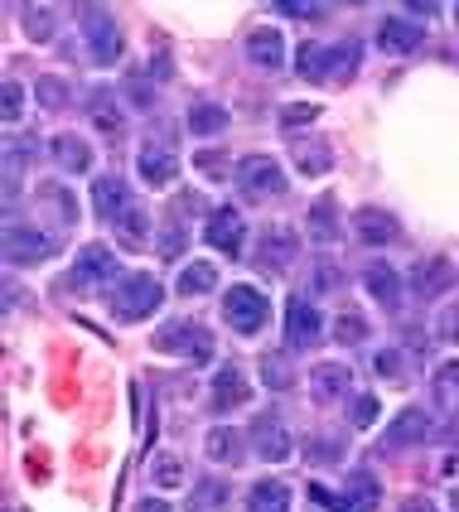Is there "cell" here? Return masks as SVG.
I'll use <instances>...</instances> for the list:
<instances>
[{
  "mask_svg": "<svg viewBox=\"0 0 459 512\" xmlns=\"http://www.w3.org/2000/svg\"><path fill=\"white\" fill-rule=\"evenodd\" d=\"M223 314H228V324L242 339H252V334H261L271 324V300H266V290H257V285H228Z\"/></svg>",
  "mask_w": 459,
  "mask_h": 512,
  "instance_id": "obj_1",
  "label": "cell"
},
{
  "mask_svg": "<svg viewBox=\"0 0 459 512\" xmlns=\"http://www.w3.org/2000/svg\"><path fill=\"white\" fill-rule=\"evenodd\" d=\"M232 179H237L242 199H281L290 189L281 160H271V155H247V160L232 170Z\"/></svg>",
  "mask_w": 459,
  "mask_h": 512,
  "instance_id": "obj_2",
  "label": "cell"
},
{
  "mask_svg": "<svg viewBox=\"0 0 459 512\" xmlns=\"http://www.w3.org/2000/svg\"><path fill=\"white\" fill-rule=\"evenodd\" d=\"M78 25H83V39H87V58L97 68H112L116 58H121V29H116V20L102 5H83L78 10Z\"/></svg>",
  "mask_w": 459,
  "mask_h": 512,
  "instance_id": "obj_3",
  "label": "cell"
},
{
  "mask_svg": "<svg viewBox=\"0 0 459 512\" xmlns=\"http://www.w3.org/2000/svg\"><path fill=\"white\" fill-rule=\"evenodd\" d=\"M155 348H165V353H179L184 363H213V334L194 324V319H174L165 324L160 334H155Z\"/></svg>",
  "mask_w": 459,
  "mask_h": 512,
  "instance_id": "obj_4",
  "label": "cell"
},
{
  "mask_svg": "<svg viewBox=\"0 0 459 512\" xmlns=\"http://www.w3.org/2000/svg\"><path fill=\"white\" fill-rule=\"evenodd\" d=\"M160 300H165V285L155 276H126L121 285H112L116 319H145V314L160 310Z\"/></svg>",
  "mask_w": 459,
  "mask_h": 512,
  "instance_id": "obj_5",
  "label": "cell"
},
{
  "mask_svg": "<svg viewBox=\"0 0 459 512\" xmlns=\"http://www.w3.org/2000/svg\"><path fill=\"white\" fill-rule=\"evenodd\" d=\"M203 242L208 247H218L223 256H242V242H247V228H242V213L237 208H213L208 218H203Z\"/></svg>",
  "mask_w": 459,
  "mask_h": 512,
  "instance_id": "obj_6",
  "label": "cell"
},
{
  "mask_svg": "<svg viewBox=\"0 0 459 512\" xmlns=\"http://www.w3.org/2000/svg\"><path fill=\"white\" fill-rule=\"evenodd\" d=\"M5 256H10V266H39V261L54 256V242H49V232L10 223L5 228Z\"/></svg>",
  "mask_w": 459,
  "mask_h": 512,
  "instance_id": "obj_7",
  "label": "cell"
},
{
  "mask_svg": "<svg viewBox=\"0 0 459 512\" xmlns=\"http://www.w3.org/2000/svg\"><path fill=\"white\" fill-rule=\"evenodd\" d=\"M208 406L213 411H242L247 401H252V387H247V377L237 363H223V368L213 372V382H208Z\"/></svg>",
  "mask_w": 459,
  "mask_h": 512,
  "instance_id": "obj_8",
  "label": "cell"
},
{
  "mask_svg": "<svg viewBox=\"0 0 459 512\" xmlns=\"http://www.w3.org/2000/svg\"><path fill=\"white\" fill-rule=\"evenodd\" d=\"M92 203H97V218H102V223H112V228L131 213V208H136L131 189H126V179H116V174L92 179Z\"/></svg>",
  "mask_w": 459,
  "mask_h": 512,
  "instance_id": "obj_9",
  "label": "cell"
},
{
  "mask_svg": "<svg viewBox=\"0 0 459 512\" xmlns=\"http://www.w3.org/2000/svg\"><path fill=\"white\" fill-rule=\"evenodd\" d=\"M116 276V256L102 247V242H87L78 247V261H73V285L78 290H92V285H107Z\"/></svg>",
  "mask_w": 459,
  "mask_h": 512,
  "instance_id": "obj_10",
  "label": "cell"
},
{
  "mask_svg": "<svg viewBox=\"0 0 459 512\" xmlns=\"http://www.w3.org/2000/svg\"><path fill=\"white\" fill-rule=\"evenodd\" d=\"M319 339H324V319H319V310L310 300L295 295L286 305V343L290 348H315Z\"/></svg>",
  "mask_w": 459,
  "mask_h": 512,
  "instance_id": "obj_11",
  "label": "cell"
},
{
  "mask_svg": "<svg viewBox=\"0 0 459 512\" xmlns=\"http://www.w3.org/2000/svg\"><path fill=\"white\" fill-rule=\"evenodd\" d=\"M421 39H426V29L416 25V20H406V15H387L382 25H377V49L392 58L402 54H416L421 49Z\"/></svg>",
  "mask_w": 459,
  "mask_h": 512,
  "instance_id": "obj_12",
  "label": "cell"
},
{
  "mask_svg": "<svg viewBox=\"0 0 459 512\" xmlns=\"http://www.w3.org/2000/svg\"><path fill=\"white\" fill-rule=\"evenodd\" d=\"M426 440H431V416L416 411V406H406L402 416L382 430V445H387V450H416V445H426Z\"/></svg>",
  "mask_w": 459,
  "mask_h": 512,
  "instance_id": "obj_13",
  "label": "cell"
},
{
  "mask_svg": "<svg viewBox=\"0 0 459 512\" xmlns=\"http://www.w3.org/2000/svg\"><path fill=\"white\" fill-rule=\"evenodd\" d=\"M136 170H141L145 189H165L174 184V170H179V160H174V150L165 141H145L141 155H136Z\"/></svg>",
  "mask_w": 459,
  "mask_h": 512,
  "instance_id": "obj_14",
  "label": "cell"
},
{
  "mask_svg": "<svg viewBox=\"0 0 459 512\" xmlns=\"http://www.w3.org/2000/svg\"><path fill=\"white\" fill-rule=\"evenodd\" d=\"M450 285H459V271L450 266V261H440V256L416 261V271H411V290H416V300H435V295H445Z\"/></svg>",
  "mask_w": 459,
  "mask_h": 512,
  "instance_id": "obj_15",
  "label": "cell"
},
{
  "mask_svg": "<svg viewBox=\"0 0 459 512\" xmlns=\"http://www.w3.org/2000/svg\"><path fill=\"white\" fill-rule=\"evenodd\" d=\"M252 450H257L266 464H281V459L295 455V440H290V430L276 421V416H261L257 426H252Z\"/></svg>",
  "mask_w": 459,
  "mask_h": 512,
  "instance_id": "obj_16",
  "label": "cell"
},
{
  "mask_svg": "<svg viewBox=\"0 0 459 512\" xmlns=\"http://www.w3.org/2000/svg\"><path fill=\"white\" fill-rule=\"evenodd\" d=\"M353 392V372L344 368V363H315L310 368V397L319 401V406H334L339 397H348Z\"/></svg>",
  "mask_w": 459,
  "mask_h": 512,
  "instance_id": "obj_17",
  "label": "cell"
},
{
  "mask_svg": "<svg viewBox=\"0 0 459 512\" xmlns=\"http://www.w3.org/2000/svg\"><path fill=\"white\" fill-rule=\"evenodd\" d=\"M363 290H368L387 314L402 310V281H397V271H392L387 261H373V266L363 271Z\"/></svg>",
  "mask_w": 459,
  "mask_h": 512,
  "instance_id": "obj_18",
  "label": "cell"
},
{
  "mask_svg": "<svg viewBox=\"0 0 459 512\" xmlns=\"http://www.w3.org/2000/svg\"><path fill=\"white\" fill-rule=\"evenodd\" d=\"M353 232H358L363 247H387L397 237V218L387 208H358L353 213Z\"/></svg>",
  "mask_w": 459,
  "mask_h": 512,
  "instance_id": "obj_19",
  "label": "cell"
},
{
  "mask_svg": "<svg viewBox=\"0 0 459 512\" xmlns=\"http://www.w3.org/2000/svg\"><path fill=\"white\" fill-rule=\"evenodd\" d=\"M295 252H300V237H295V232L290 228H266L261 232V266H266V271H286L290 261H295Z\"/></svg>",
  "mask_w": 459,
  "mask_h": 512,
  "instance_id": "obj_20",
  "label": "cell"
},
{
  "mask_svg": "<svg viewBox=\"0 0 459 512\" xmlns=\"http://www.w3.org/2000/svg\"><path fill=\"white\" fill-rule=\"evenodd\" d=\"M247 58H252L257 68H281V63H286V39H281V29H252Z\"/></svg>",
  "mask_w": 459,
  "mask_h": 512,
  "instance_id": "obj_21",
  "label": "cell"
},
{
  "mask_svg": "<svg viewBox=\"0 0 459 512\" xmlns=\"http://www.w3.org/2000/svg\"><path fill=\"white\" fill-rule=\"evenodd\" d=\"M247 512H290V488L281 479H261L247 493Z\"/></svg>",
  "mask_w": 459,
  "mask_h": 512,
  "instance_id": "obj_22",
  "label": "cell"
},
{
  "mask_svg": "<svg viewBox=\"0 0 459 512\" xmlns=\"http://www.w3.org/2000/svg\"><path fill=\"white\" fill-rule=\"evenodd\" d=\"M348 503H353V512H373L382 503V484L373 479V469H353L348 474Z\"/></svg>",
  "mask_w": 459,
  "mask_h": 512,
  "instance_id": "obj_23",
  "label": "cell"
},
{
  "mask_svg": "<svg viewBox=\"0 0 459 512\" xmlns=\"http://www.w3.org/2000/svg\"><path fill=\"white\" fill-rule=\"evenodd\" d=\"M184 203H174L170 213H165V228H160V242H155V252L160 256H179V247L189 242V223H184Z\"/></svg>",
  "mask_w": 459,
  "mask_h": 512,
  "instance_id": "obj_24",
  "label": "cell"
},
{
  "mask_svg": "<svg viewBox=\"0 0 459 512\" xmlns=\"http://www.w3.org/2000/svg\"><path fill=\"white\" fill-rule=\"evenodd\" d=\"M189 131H194V136H223V131H228V107L194 102V107H189Z\"/></svg>",
  "mask_w": 459,
  "mask_h": 512,
  "instance_id": "obj_25",
  "label": "cell"
},
{
  "mask_svg": "<svg viewBox=\"0 0 459 512\" xmlns=\"http://www.w3.org/2000/svg\"><path fill=\"white\" fill-rule=\"evenodd\" d=\"M49 150H54V160H58V165H63L68 174L92 170V150H87V141H78V136H58Z\"/></svg>",
  "mask_w": 459,
  "mask_h": 512,
  "instance_id": "obj_26",
  "label": "cell"
},
{
  "mask_svg": "<svg viewBox=\"0 0 459 512\" xmlns=\"http://www.w3.org/2000/svg\"><path fill=\"white\" fill-rule=\"evenodd\" d=\"M213 285H218V271H213V261H189V266L179 271L174 290H179V295H208Z\"/></svg>",
  "mask_w": 459,
  "mask_h": 512,
  "instance_id": "obj_27",
  "label": "cell"
},
{
  "mask_svg": "<svg viewBox=\"0 0 459 512\" xmlns=\"http://www.w3.org/2000/svg\"><path fill=\"white\" fill-rule=\"evenodd\" d=\"M310 237H315L319 247H329L334 237H339V203L334 199H319L310 208Z\"/></svg>",
  "mask_w": 459,
  "mask_h": 512,
  "instance_id": "obj_28",
  "label": "cell"
},
{
  "mask_svg": "<svg viewBox=\"0 0 459 512\" xmlns=\"http://www.w3.org/2000/svg\"><path fill=\"white\" fill-rule=\"evenodd\" d=\"M295 73H300V78H310V83H324V78H329V49H324V44H300V54H295Z\"/></svg>",
  "mask_w": 459,
  "mask_h": 512,
  "instance_id": "obj_29",
  "label": "cell"
},
{
  "mask_svg": "<svg viewBox=\"0 0 459 512\" xmlns=\"http://www.w3.org/2000/svg\"><path fill=\"white\" fill-rule=\"evenodd\" d=\"M228 508V479H199L194 484V512H223Z\"/></svg>",
  "mask_w": 459,
  "mask_h": 512,
  "instance_id": "obj_30",
  "label": "cell"
},
{
  "mask_svg": "<svg viewBox=\"0 0 459 512\" xmlns=\"http://www.w3.org/2000/svg\"><path fill=\"white\" fill-rule=\"evenodd\" d=\"M290 382H295V368L286 363V353H266V358H261V387L286 392Z\"/></svg>",
  "mask_w": 459,
  "mask_h": 512,
  "instance_id": "obj_31",
  "label": "cell"
},
{
  "mask_svg": "<svg viewBox=\"0 0 459 512\" xmlns=\"http://www.w3.org/2000/svg\"><path fill=\"white\" fill-rule=\"evenodd\" d=\"M237 440H242V435L228 430V426L208 430V459H213V464H237V455H242V450H237Z\"/></svg>",
  "mask_w": 459,
  "mask_h": 512,
  "instance_id": "obj_32",
  "label": "cell"
},
{
  "mask_svg": "<svg viewBox=\"0 0 459 512\" xmlns=\"http://www.w3.org/2000/svg\"><path fill=\"white\" fill-rule=\"evenodd\" d=\"M150 479H155L160 488H184V479H189V474H184V459L160 455L155 464H150Z\"/></svg>",
  "mask_w": 459,
  "mask_h": 512,
  "instance_id": "obj_33",
  "label": "cell"
},
{
  "mask_svg": "<svg viewBox=\"0 0 459 512\" xmlns=\"http://www.w3.org/2000/svg\"><path fill=\"white\" fill-rule=\"evenodd\" d=\"M295 165H300V174H324L329 170V150L315 141H295Z\"/></svg>",
  "mask_w": 459,
  "mask_h": 512,
  "instance_id": "obj_34",
  "label": "cell"
},
{
  "mask_svg": "<svg viewBox=\"0 0 459 512\" xmlns=\"http://www.w3.org/2000/svg\"><path fill=\"white\" fill-rule=\"evenodd\" d=\"M373 372L382 382H406V353L402 348H382L373 358Z\"/></svg>",
  "mask_w": 459,
  "mask_h": 512,
  "instance_id": "obj_35",
  "label": "cell"
},
{
  "mask_svg": "<svg viewBox=\"0 0 459 512\" xmlns=\"http://www.w3.org/2000/svg\"><path fill=\"white\" fill-rule=\"evenodd\" d=\"M435 401H445L450 411L459 406V363H445L435 372Z\"/></svg>",
  "mask_w": 459,
  "mask_h": 512,
  "instance_id": "obj_36",
  "label": "cell"
},
{
  "mask_svg": "<svg viewBox=\"0 0 459 512\" xmlns=\"http://www.w3.org/2000/svg\"><path fill=\"white\" fill-rule=\"evenodd\" d=\"M126 102H131V107H155V87H150V78H145L141 68H131V73H126Z\"/></svg>",
  "mask_w": 459,
  "mask_h": 512,
  "instance_id": "obj_37",
  "label": "cell"
},
{
  "mask_svg": "<svg viewBox=\"0 0 459 512\" xmlns=\"http://www.w3.org/2000/svg\"><path fill=\"white\" fill-rule=\"evenodd\" d=\"M145 228H150V223H145V208H131V213L116 223V237H121L126 247H141V242H145Z\"/></svg>",
  "mask_w": 459,
  "mask_h": 512,
  "instance_id": "obj_38",
  "label": "cell"
},
{
  "mask_svg": "<svg viewBox=\"0 0 459 512\" xmlns=\"http://www.w3.org/2000/svg\"><path fill=\"white\" fill-rule=\"evenodd\" d=\"M39 199H49V203H58V218L73 228L78 223V203H73V194H63L58 184H39Z\"/></svg>",
  "mask_w": 459,
  "mask_h": 512,
  "instance_id": "obj_39",
  "label": "cell"
},
{
  "mask_svg": "<svg viewBox=\"0 0 459 512\" xmlns=\"http://www.w3.org/2000/svg\"><path fill=\"white\" fill-rule=\"evenodd\" d=\"M87 107H92V121H97V126L107 131V136H116V131H121V116H116L112 97H102V92H97V97H92Z\"/></svg>",
  "mask_w": 459,
  "mask_h": 512,
  "instance_id": "obj_40",
  "label": "cell"
},
{
  "mask_svg": "<svg viewBox=\"0 0 459 512\" xmlns=\"http://www.w3.org/2000/svg\"><path fill=\"white\" fill-rule=\"evenodd\" d=\"M334 334H339V343H368V319L363 314H344L334 324Z\"/></svg>",
  "mask_w": 459,
  "mask_h": 512,
  "instance_id": "obj_41",
  "label": "cell"
},
{
  "mask_svg": "<svg viewBox=\"0 0 459 512\" xmlns=\"http://www.w3.org/2000/svg\"><path fill=\"white\" fill-rule=\"evenodd\" d=\"M358 68V44H344V49H329V78H348Z\"/></svg>",
  "mask_w": 459,
  "mask_h": 512,
  "instance_id": "obj_42",
  "label": "cell"
},
{
  "mask_svg": "<svg viewBox=\"0 0 459 512\" xmlns=\"http://www.w3.org/2000/svg\"><path fill=\"white\" fill-rule=\"evenodd\" d=\"M25 34H29V39H49V34H54V10H44V5H39V10H29V15H25Z\"/></svg>",
  "mask_w": 459,
  "mask_h": 512,
  "instance_id": "obj_43",
  "label": "cell"
},
{
  "mask_svg": "<svg viewBox=\"0 0 459 512\" xmlns=\"http://www.w3.org/2000/svg\"><path fill=\"white\" fill-rule=\"evenodd\" d=\"M63 92H68V87H63V78H39V102H44L49 112H58V107L68 102Z\"/></svg>",
  "mask_w": 459,
  "mask_h": 512,
  "instance_id": "obj_44",
  "label": "cell"
},
{
  "mask_svg": "<svg viewBox=\"0 0 459 512\" xmlns=\"http://www.w3.org/2000/svg\"><path fill=\"white\" fill-rule=\"evenodd\" d=\"M305 455L310 459H344V440H334V435H315V445H305Z\"/></svg>",
  "mask_w": 459,
  "mask_h": 512,
  "instance_id": "obj_45",
  "label": "cell"
},
{
  "mask_svg": "<svg viewBox=\"0 0 459 512\" xmlns=\"http://www.w3.org/2000/svg\"><path fill=\"white\" fill-rule=\"evenodd\" d=\"M194 165H199L203 179H223V170H228V160H223L218 150H199V155H194Z\"/></svg>",
  "mask_w": 459,
  "mask_h": 512,
  "instance_id": "obj_46",
  "label": "cell"
},
{
  "mask_svg": "<svg viewBox=\"0 0 459 512\" xmlns=\"http://www.w3.org/2000/svg\"><path fill=\"white\" fill-rule=\"evenodd\" d=\"M20 116H25V87H20V83H5V121L15 126Z\"/></svg>",
  "mask_w": 459,
  "mask_h": 512,
  "instance_id": "obj_47",
  "label": "cell"
},
{
  "mask_svg": "<svg viewBox=\"0 0 459 512\" xmlns=\"http://www.w3.org/2000/svg\"><path fill=\"white\" fill-rule=\"evenodd\" d=\"M348 416H353V426H373L377 421V397H353Z\"/></svg>",
  "mask_w": 459,
  "mask_h": 512,
  "instance_id": "obj_48",
  "label": "cell"
},
{
  "mask_svg": "<svg viewBox=\"0 0 459 512\" xmlns=\"http://www.w3.org/2000/svg\"><path fill=\"white\" fill-rule=\"evenodd\" d=\"M319 107L315 102H300V107H281V126H305V121H315Z\"/></svg>",
  "mask_w": 459,
  "mask_h": 512,
  "instance_id": "obj_49",
  "label": "cell"
},
{
  "mask_svg": "<svg viewBox=\"0 0 459 512\" xmlns=\"http://www.w3.org/2000/svg\"><path fill=\"white\" fill-rule=\"evenodd\" d=\"M315 281H319L315 290H339V281H344V276H339L329 261H319V266H315Z\"/></svg>",
  "mask_w": 459,
  "mask_h": 512,
  "instance_id": "obj_50",
  "label": "cell"
},
{
  "mask_svg": "<svg viewBox=\"0 0 459 512\" xmlns=\"http://www.w3.org/2000/svg\"><path fill=\"white\" fill-rule=\"evenodd\" d=\"M440 339L459 343V305H455V310H445V314H440Z\"/></svg>",
  "mask_w": 459,
  "mask_h": 512,
  "instance_id": "obj_51",
  "label": "cell"
},
{
  "mask_svg": "<svg viewBox=\"0 0 459 512\" xmlns=\"http://www.w3.org/2000/svg\"><path fill=\"white\" fill-rule=\"evenodd\" d=\"M276 10H281V15H319V5H310V0H305V5H295V0H281Z\"/></svg>",
  "mask_w": 459,
  "mask_h": 512,
  "instance_id": "obj_52",
  "label": "cell"
},
{
  "mask_svg": "<svg viewBox=\"0 0 459 512\" xmlns=\"http://www.w3.org/2000/svg\"><path fill=\"white\" fill-rule=\"evenodd\" d=\"M136 512H174V508L165 503V498H141V503H136Z\"/></svg>",
  "mask_w": 459,
  "mask_h": 512,
  "instance_id": "obj_53",
  "label": "cell"
},
{
  "mask_svg": "<svg viewBox=\"0 0 459 512\" xmlns=\"http://www.w3.org/2000/svg\"><path fill=\"white\" fill-rule=\"evenodd\" d=\"M402 512H440V508H435L431 498H406V503H402Z\"/></svg>",
  "mask_w": 459,
  "mask_h": 512,
  "instance_id": "obj_54",
  "label": "cell"
},
{
  "mask_svg": "<svg viewBox=\"0 0 459 512\" xmlns=\"http://www.w3.org/2000/svg\"><path fill=\"white\" fill-rule=\"evenodd\" d=\"M455 508H459V493H455Z\"/></svg>",
  "mask_w": 459,
  "mask_h": 512,
  "instance_id": "obj_55",
  "label": "cell"
},
{
  "mask_svg": "<svg viewBox=\"0 0 459 512\" xmlns=\"http://www.w3.org/2000/svg\"><path fill=\"white\" fill-rule=\"evenodd\" d=\"M455 15H459V5H455Z\"/></svg>",
  "mask_w": 459,
  "mask_h": 512,
  "instance_id": "obj_56",
  "label": "cell"
}]
</instances>
